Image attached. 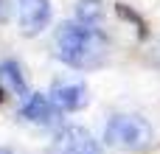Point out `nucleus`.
Segmentation results:
<instances>
[{
    "instance_id": "obj_4",
    "label": "nucleus",
    "mask_w": 160,
    "mask_h": 154,
    "mask_svg": "<svg viewBox=\"0 0 160 154\" xmlns=\"http://www.w3.org/2000/svg\"><path fill=\"white\" fill-rule=\"evenodd\" d=\"M17 17H20L22 34L34 36L42 28H48V22H51V3L48 0H17Z\"/></svg>"
},
{
    "instance_id": "obj_6",
    "label": "nucleus",
    "mask_w": 160,
    "mask_h": 154,
    "mask_svg": "<svg viewBox=\"0 0 160 154\" xmlns=\"http://www.w3.org/2000/svg\"><path fill=\"white\" fill-rule=\"evenodd\" d=\"M22 118H28L31 123H39V126H53V123L59 121V109H56V104L51 101V95L31 93L28 101L22 104Z\"/></svg>"
},
{
    "instance_id": "obj_3",
    "label": "nucleus",
    "mask_w": 160,
    "mask_h": 154,
    "mask_svg": "<svg viewBox=\"0 0 160 154\" xmlns=\"http://www.w3.org/2000/svg\"><path fill=\"white\" fill-rule=\"evenodd\" d=\"M48 154H101V143L84 126H62L53 135Z\"/></svg>"
},
{
    "instance_id": "obj_9",
    "label": "nucleus",
    "mask_w": 160,
    "mask_h": 154,
    "mask_svg": "<svg viewBox=\"0 0 160 154\" xmlns=\"http://www.w3.org/2000/svg\"><path fill=\"white\" fill-rule=\"evenodd\" d=\"M0 101H3V81H0Z\"/></svg>"
},
{
    "instance_id": "obj_10",
    "label": "nucleus",
    "mask_w": 160,
    "mask_h": 154,
    "mask_svg": "<svg viewBox=\"0 0 160 154\" xmlns=\"http://www.w3.org/2000/svg\"><path fill=\"white\" fill-rule=\"evenodd\" d=\"M0 154H11V152H8V149H0Z\"/></svg>"
},
{
    "instance_id": "obj_8",
    "label": "nucleus",
    "mask_w": 160,
    "mask_h": 154,
    "mask_svg": "<svg viewBox=\"0 0 160 154\" xmlns=\"http://www.w3.org/2000/svg\"><path fill=\"white\" fill-rule=\"evenodd\" d=\"M104 14V3L101 0H79L76 3V20L84 25H96Z\"/></svg>"
},
{
    "instance_id": "obj_5",
    "label": "nucleus",
    "mask_w": 160,
    "mask_h": 154,
    "mask_svg": "<svg viewBox=\"0 0 160 154\" xmlns=\"http://www.w3.org/2000/svg\"><path fill=\"white\" fill-rule=\"evenodd\" d=\"M51 101L56 104L59 112H79L87 107L90 95H87V87L82 81H56L51 87Z\"/></svg>"
},
{
    "instance_id": "obj_7",
    "label": "nucleus",
    "mask_w": 160,
    "mask_h": 154,
    "mask_svg": "<svg viewBox=\"0 0 160 154\" xmlns=\"http://www.w3.org/2000/svg\"><path fill=\"white\" fill-rule=\"evenodd\" d=\"M0 81H3V84H8V90H11V93H17L20 98H25V95H28V84H25V79H22V73H20V65H17V62H11V59L0 62Z\"/></svg>"
},
{
    "instance_id": "obj_1",
    "label": "nucleus",
    "mask_w": 160,
    "mask_h": 154,
    "mask_svg": "<svg viewBox=\"0 0 160 154\" xmlns=\"http://www.w3.org/2000/svg\"><path fill=\"white\" fill-rule=\"evenodd\" d=\"M53 48H56V59L65 62L73 70H96L104 65L107 59V36L96 28V25H84V22H65L56 28L53 36Z\"/></svg>"
},
{
    "instance_id": "obj_2",
    "label": "nucleus",
    "mask_w": 160,
    "mask_h": 154,
    "mask_svg": "<svg viewBox=\"0 0 160 154\" xmlns=\"http://www.w3.org/2000/svg\"><path fill=\"white\" fill-rule=\"evenodd\" d=\"M104 140L121 152H138L152 143V126L141 115H112L104 126Z\"/></svg>"
}]
</instances>
